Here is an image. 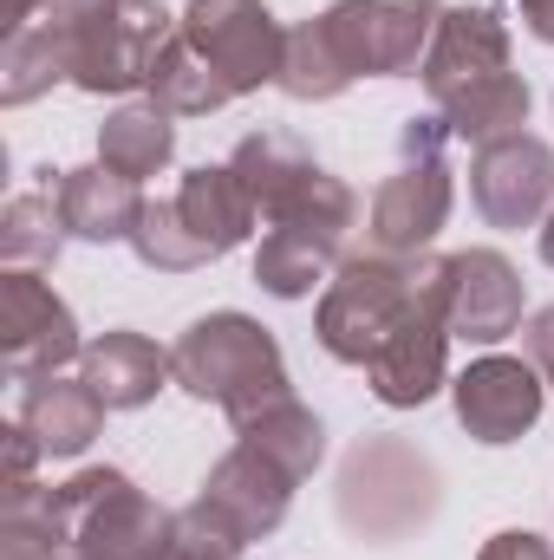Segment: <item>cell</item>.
I'll return each instance as SVG.
<instances>
[{
	"label": "cell",
	"mask_w": 554,
	"mask_h": 560,
	"mask_svg": "<svg viewBox=\"0 0 554 560\" xmlns=\"http://www.w3.org/2000/svg\"><path fill=\"white\" fill-rule=\"evenodd\" d=\"M430 112L450 125V138L489 143L529 125V79L509 59V26L496 7H443L437 39L417 66Z\"/></svg>",
	"instance_id": "obj_1"
},
{
	"label": "cell",
	"mask_w": 554,
	"mask_h": 560,
	"mask_svg": "<svg viewBox=\"0 0 554 560\" xmlns=\"http://www.w3.org/2000/svg\"><path fill=\"white\" fill-rule=\"evenodd\" d=\"M437 268H443V255H379V248L346 255L333 268V280H326L320 306H313L320 352L366 372V359L412 319V306L437 280Z\"/></svg>",
	"instance_id": "obj_2"
},
{
	"label": "cell",
	"mask_w": 554,
	"mask_h": 560,
	"mask_svg": "<svg viewBox=\"0 0 554 560\" xmlns=\"http://www.w3.org/2000/svg\"><path fill=\"white\" fill-rule=\"evenodd\" d=\"M170 365H176V385H183L189 398L216 405L229 423L255 418L262 405H275V398L293 392L287 359H280V339L262 319L235 313V306L189 319L183 339L170 346Z\"/></svg>",
	"instance_id": "obj_3"
},
{
	"label": "cell",
	"mask_w": 554,
	"mask_h": 560,
	"mask_svg": "<svg viewBox=\"0 0 554 560\" xmlns=\"http://www.w3.org/2000/svg\"><path fill=\"white\" fill-rule=\"evenodd\" d=\"M333 509L353 541L392 548V541H412L417 528H430V515L443 509V476L405 436H359L339 463Z\"/></svg>",
	"instance_id": "obj_4"
},
{
	"label": "cell",
	"mask_w": 554,
	"mask_h": 560,
	"mask_svg": "<svg viewBox=\"0 0 554 560\" xmlns=\"http://www.w3.org/2000/svg\"><path fill=\"white\" fill-rule=\"evenodd\" d=\"M353 222H359V196L333 170H313L268 215V235L255 248V287L275 293V300H307L320 280L346 261Z\"/></svg>",
	"instance_id": "obj_5"
},
{
	"label": "cell",
	"mask_w": 554,
	"mask_h": 560,
	"mask_svg": "<svg viewBox=\"0 0 554 560\" xmlns=\"http://www.w3.org/2000/svg\"><path fill=\"white\" fill-rule=\"evenodd\" d=\"M450 125L437 112L399 125V170L372 196V248L379 255H430V242L450 222L457 183H450Z\"/></svg>",
	"instance_id": "obj_6"
},
{
	"label": "cell",
	"mask_w": 554,
	"mask_h": 560,
	"mask_svg": "<svg viewBox=\"0 0 554 560\" xmlns=\"http://www.w3.org/2000/svg\"><path fill=\"white\" fill-rule=\"evenodd\" d=\"M46 509H53V528L85 560H143L170 528V515L125 469H79L72 482L46 489Z\"/></svg>",
	"instance_id": "obj_7"
},
{
	"label": "cell",
	"mask_w": 554,
	"mask_h": 560,
	"mask_svg": "<svg viewBox=\"0 0 554 560\" xmlns=\"http://www.w3.org/2000/svg\"><path fill=\"white\" fill-rule=\"evenodd\" d=\"M437 20H443V0H333L320 13L353 79H417L437 39Z\"/></svg>",
	"instance_id": "obj_8"
},
{
	"label": "cell",
	"mask_w": 554,
	"mask_h": 560,
	"mask_svg": "<svg viewBox=\"0 0 554 560\" xmlns=\"http://www.w3.org/2000/svg\"><path fill=\"white\" fill-rule=\"evenodd\" d=\"M59 33L72 39V85L92 98H118L150 85V66L170 46L176 13H163L157 0H118L85 26H59Z\"/></svg>",
	"instance_id": "obj_9"
},
{
	"label": "cell",
	"mask_w": 554,
	"mask_h": 560,
	"mask_svg": "<svg viewBox=\"0 0 554 560\" xmlns=\"http://www.w3.org/2000/svg\"><path fill=\"white\" fill-rule=\"evenodd\" d=\"M176 33L209 59V72L249 98L280 79V52H287V26L268 13V0H189L176 13Z\"/></svg>",
	"instance_id": "obj_10"
},
{
	"label": "cell",
	"mask_w": 554,
	"mask_h": 560,
	"mask_svg": "<svg viewBox=\"0 0 554 560\" xmlns=\"http://www.w3.org/2000/svg\"><path fill=\"white\" fill-rule=\"evenodd\" d=\"M443 300H450V255H443L437 280L424 287V300L412 306V319L366 359V385L385 411H417L450 385V313H443Z\"/></svg>",
	"instance_id": "obj_11"
},
{
	"label": "cell",
	"mask_w": 554,
	"mask_h": 560,
	"mask_svg": "<svg viewBox=\"0 0 554 560\" xmlns=\"http://www.w3.org/2000/svg\"><path fill=\"white\" fill-rule=\"evenodd\" d=\"M79 352H85V339H79L72 306L33 268H7L0 275V372L13 385H26V378L79 365Z\"/></svg>",
	"instance_id": "obj_12"
},
{
	"label": "cell",
	"mask_w": 554,
	"mask_h": 560,
	"mask_svg": "<svg viewBox=\"0 0 554 560\" xmlns=\"http://www.w3.org/2000/svg\"><path fill=\"white\" fill-rule=\"evenodd\" d=\"M470 202L489 229H542L554 209V143H542L535 131L476 143Z\"/></svg>",
	"instance_id": "obj_13"
},
{
	"label": "cell",
	"mask_w": 554,
	"mask_h": 560,
	"mask_svg": "<svg viewBox=\"0 0 554 560\" xmlns=\"http://www.w3.org/2000/svg\"><path fill=\"white\" fill-rule=\"evenodd\" d=\"M450 405H457V423L476 443L503 450V443H522L542 423V411H549V378L529 359L489 352V359H476V365H463L450 378Z\"/></svg>",
	"instance_id": "obj_14"
},
{
	"label": "cell",
	"mask_w": 554,
	"mask_h": 560,
	"mask_svg": "<svg viewBox=\"0 0 554 560\" xmlns=\"http://www.w3.org/2000/svg\"><path fill=\"white\" fill-rule=\"evenodd\" d=\"M293 489H300V482L280 469L275 456H262L255 443H235V450L203 476L196 502L216 509L242 541H268L280 522H287V509H293Z\"/></svg>",
	"instance_id": "obj_15"
},
{
	"label": "cell",
	"mask_w": 554,
	"mask_h": 560,
	"mask_svg": "<svg viewBox=\"0 0 554 560\" xmlns=\"http://www.w3.org/2000/svg\"><path fill=\"white\" fill-rule=\"evenodd\" d=\"M522 275L503 248H463L450 255V339H470V346H503L516 326H522Z\"/></svg>",
	"instance_id": "obj_16"
},
{
	"label": "cell",
	"mask_w": 554,
	"mask_h": 560,
	"mask_svg": "<svg viewBox=\"0 0 554 560\" xmlns=\"http://www.w3.org/2000/svg\"><path fill=\"white\" fill-rule=\"evenodd\" d=\"M53 202H59V222L72 242H92V248H112V242H131L143 222V189L131 176L105 170V163H79V170H59L53 176Z\"/></svg>",
	"instance_id": "obj_17"
},
{
	"label": "cell",
	"mask_w": 554,
	"mask_h": 560,
	"mask_svg": "<svg viewBox=\"0 0 554 560\" xmlns=\"http://www.w3.org/2000/svg\"><path fill=\"white\" fill-rule=\"evenodd\" d=\"M79 378H85L112 411H143V405L176 378V365H170V352H163L157 339H143V332H131V326H112V332L85 339Z\"/></svg>",
	"instance_id": "obj_18"
},
{
	"label": "cell",
	"mask_w": 554,
	"mask_h": 560,
	"mask_svg": "<svg viewBox=\"0 0 554 560\" xmlns=\"http://www.w3.org/2000/svg\"><path fill=\"white\" fill-rule=\"evenodd\" d=\"M105 398L85 385V378H66V372H46V378H26L20 392V423L39 436L46 456H85L105 430Z\"/></svg>",
	"instance_id": "obj_19"
},
{
	"label": "cell",
	"mask_w": 554,
	"mask_h": 560,
	"mask_svg": "<svg viewBox=\"0 0 554 560\" xmlns=\"http://www.w3.org/2000/svg\"><path fill=\"white\" fill-rule=\"evenodd\" d=\"M170 202H176V215L189 222V235H196L216 261L235 255V248L255 235V222H262L255 202H249V189H242V176H235L229 163H196Z\"/></svg>",
	"instance_id": "obj_20"
},
{
	"label": "cell",
	"mask_w": 554,
	"mask_h": 560,
	"mask_svg": "<svg viewBox=\"0 0 554 560\" xmlns=\"http://www.w3.org/2000/svg\"><path fill=\"white\" fill-rule=\"evenodd\" d=\"M170 156H176V118L157 98H131V105H118L99 125V163L118 170V176H131V183L170 170Z\"/></svg>",
	"instance_id": "obj_21"
},
{
	"label": "cell",
	"mask_w": 554,
	"mask_h": 560,
	"mask_svg": "<svg viewBox=\"0 0 554 560\" xmlns=\"http://www.w3.org/2000/svg\"><path fill=\"white\" fill-rule=\"evenodd\" d=\"M53 85H72V39L53 20L13 26L0 46V105H33Z\"/></svg>",
	"instance_id": "obj_22"
},
{
	"label": "cell",
	"mask_w": 554,
	"mask_h": 560,
	"mask_svg": "<svg viewBox=\"0 0 554 560\" xmlns=\"http://www.w3.org/2000/svg\"><path fill=\"white\" fill-rule=\"evenodd\" d=\"M229 170L242 176V189H249L255 215L268 222V215H275L280 202H287V196H293L320 163H313V150H307V143L287 138V131H249V138L229 150Z\"/></svg>",
	"instance_id": "obj_23"
},
{
	"label": "cell",
	"mask_w": 554,
	"mask_h": 560,
	"mask_svg": "<svg viewBox=\"0 0 554 560\" xmlns=\"http://www.w3.org/2000/svg\"><path fill=\"white\" fill-rule=\"evenodd\" d=\"M235 443H255L262 456H275L293 482H307V476L326 463V423H320L313 405H300L293 392L275 398V405H262L255 418L235 423Z\"/></svg>",
	"instance_id": "obj_24"
},
{
	"label": "cell",
	"mask_w": 554,
	"mask_h": 560,
	"mask_svg": "<svg viewBox=\"0 0 554 560\" xmlns=\"http://www.w3.org/2000/svg\"><path fill=\"white\" fill-rule=\"evenodd\" d=\"M143 98H157L170 118H209V112H222L235 92L209 72V59H203L183 33H170V46H163V52H157V66H150Z\"/></svg>",
	"instance_id": "obj_25"
},
{
	"label": "cell",
	"mask_w": 554,
	"mask_h": 560,
	"mask_svg": "<svg viewBox=\"0 0 554 560\" xmlns=\"http://www.w3.org/2000/svg\"><path fill=\"white\" fill-rule=\"evenodd\" d=\"M346 85H353V72H346V59L333 52L320 13L300 20V26H287V52H280L275 92H287L293 105H326V98H339Z\"/></svg>",
	"instance_id": "obj_26"
},
{
	"label": "cell",
	"mask_w": 554,
	"mask_h": 560,
	"mask_svg": "<svg viewBox=\"0 0 554 560\" xmlns=\"http://www.w3.org/2000/svg\"><path fill=\"white\" fill-rule=\"evenodd\" d=\"M66 222H59V202H53V183L46 189H20L0 215V261L7 268H53L59 248H66Z\"/></svg>",
	"instance_id": "obj_27"
},
{
	"label": "cell",
	"mask_w": 554,
	"mask_h": 560,
	"mask_svg": "<svg viewBox=\"0 0 554 560\" xmlns=\"http://www.w3.org/2000/svg\"><path fill=\"white\" fill-rule=\"evenodd\" d=\"M0 560H85L59 528H53V509H46V489H20L7 495L0 509Z\"/></svg>",
	"instance_id": "obj_28"
},
{
	"label": "cell",
	"mask_w": 554,
	"mask_h": 560,
	"mask_svg": "<svg viewBox=\"0 0 554 560\" xmlns=\"http://www.w3.org/2000/svg\"><path fill=\"white\" fill-rule=\"evenodd\" d=\"M131 255H138L143 268H157V275H196V268L216 261V255L189 235V222L176 215V202H143V222H138V235H131Z\"/></svg>",
	"instance_id": "obj_29"
},
{
	"label": "cell",
	"mask_w": 554,
	"mask_h": 560,
	"mask_svg": "<svg viewBox=\"0 0 554 560\" xmlns=\"http://www.w3.org/2000/svg\"><path fill=\"white\" fill-rule=\"evenodd\" d=\"M476 560H554V548L542 541V535H529V528H503V535L483 541Z\"/></svg>",
	"instance_id": "obj_30"
},
{
	"label": "cell",
	"mask_w": 554,
	"mask_h": 560,
	"mask_svg": "<svg viewBox=\"0 0 554 560\" xmlns=\"http://www.w3.org/2000/svg\"><path fill=\"white\" fill-rule=\"evenodd\" d=\"M522 346H529V365L549 378V392H554V306H542V313L522 326Z\"/></svg>",
	"instance_id": "obj_31"
},
{
	"label": "cell",
	"mask_w": 554,
	"mask_h": 560,
	"mask_svg": "<svg viewBox=\"0 0 554 560\" xmlns=\"http://www.w3.org/2000/svg\"><path fill=\"white\" fill-rule=\"evenodd\" d=\"M105 7H118V0H46L39 20H53V26H85V20L105 13Z\"/></svg>",
	"instance_id": "obj_32"
},
{
	"label": "cell",
	"mask_w": 554,
	"mask_h": 560,
	"mask_svg": "<svg viewBox=\"0 0 554 560\" xmlns=\"http://www.w3.org/2000/svg\"><path fill=\"white\" fill-rule=\"evenodd\" d=\"M522 7V26L542 39V46H554V0H516Z\"/></svg>",
	"instance_id": "obj_33"
},
{
	"label": "cell",
	"mask_w": 554,
	"mask_h": 560,
	"mask_svg": "<svg viewBox=\"0 0 554 560\" xmlns=\"http://www.w3.org/2000/svg\"><path fill=\"white\" fill-rule=\"evenodd\" d=\"M39 13H46V0H7V33L13 26H33Z\"/></svg>",
	"instance_id": "obj_34"
},
{
	"label": "cell",
	"mask_w": 554,
	"mask_h": 560,
	"mask_svg": "<svg viewBox=\"0 0 554 560\" xmlns=\"http://www.w3.org/2000/svg\"><path fill=\"white\" fill-rule=\"evenodd\" d=\"M542 261L554 268V209H549V222H542Z\"/></svg>",
	"instance_id": "obj_35"
},
{
	"label": "cell",
	"mask_w": 554,
	"mask_h": 560,
	"mask_svg": "<svg viewBox=\"0 0 554 560\" xmlns=\"http://www.w3.org/2000/svg\"><path fill=\"white\" fill-rule=\"evenodd\" d=\"M143 560H176V555H170V548H163V541H157V548H150V555H143Z\"/></svg>",
	"instance_id": "obj_36"
}]
</instances>
